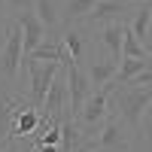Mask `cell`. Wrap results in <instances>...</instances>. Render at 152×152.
Wrapping results in <instances>:
<instances>
[{
  "label": "cell",
  "mask_w": 152,
  "mask_h": 152,
  "mask_svg": "<svg viewBox=\"0 0 152 152\" xmlns=\"http://www.w3.org/2000/svg\"><path fill=\"white\" fill-rule=\"evenodd\" d=\"M113 104H116L119 119L128 125V131L134 134V140L140 137L143 131V116L152 104V88H131V85H122L113 91Z\"/></svg>",
  "instance_id": "obj_1"
},
{
  "label": "cell",
  "mask_w": 152,
  "mask_h": 152,
  "mask_svg": "<svg viewBox=\"0 0 152 152\" xmlns=\"http://www.w3.org/2000/svg\"><path fill=\"white\" fill-rule=\"evenodd\" d=\"M61 61H28L24 58L21 61V73H28V85H31V91H28V100H31V107L40 110L43 107V100H46V91H49V85L55 82V76L61 73Z\"/></svg>",
  "instance_id": "obj_2"
},
{
  "label": "cell",
  "mask_w": 152,
  "mask_h": 152,
  "mask_svg": "<svg viewBox=\"0 0 152 152\" xmlns=\"http://www.w3.org/2000/svg\"><path fill=\"white\" fill-rule=\"evenodd\" d=\"M21 40H24L21 24H18V18H12L6 43L0 46V79L3 82H15L21 76Z\"/></svg>",
  "instance_id": "obj_3"
},
{
  "label": "cell",
  "mask_w": 152,
  "mask_h": 152,
  "mask_svg": "<svg viewBox=\"0 0 152 152\" xmlns=\"http://www.w3.org/2000/svg\"><path fill=\"white\" fill-rule=\"evenodd\" d=\"M134 9L128 6V0H100L79 24L82 28H104V24H110V21H128L134 15Z\"/></svg>",
  "instance_id": "obj_4"
},
{
  "label": "cell",
  "mask_w": 152,
  "mask_h": 152,
  "mask_svg": "<svg viewBox=\"0 0 152 152\" xmlns=\"http://www.w3.org/2000/svg\"><path fill=\"white\" fill-rule=\"evenodd\" d=\"M64 73H67V110L76 119L82 104L88 100V94H91L94 88H91V82H88V76H85V70L79 64H64Z\"/></svg>",
  "instance_id": "obj_5"
},
{
  "label": "cell",
  "mask_w": 152,
  "mask_h": 152,
  "mask_svg": "<svg viewBox=\"0 0 152 152\" xmlns=\"http://www.w3.org/2000/svg\"><path fill=\"white\" fill-rule=\"evenodd\" d=\"M40 125V110L31 107V100H24L12 110V122H9V140H31V134Z\"/></svg>",
  "instance_id": "obj_6"
},
{
  "label": "cell",
  "mask_w": 152,
  "mask_h": 152,
  "mask_svg": "<svg viewBox=\"0 0 152 152\" xmlns=\"http://www.w3.org/2000/svg\"><path fill=\"white\" fill-rule=\"evenodd\" d=\"M116 73H119V61H113V58H107V55H97V52L88 55V70H85V76H88V82H91V88L110 85L113 79H116Z\"/></svg>",
  "instance_id": "obj_7"
},
{
  "label": "cell",
  "mask_w": 152,
  "mask_h": 152,
  "mask_svg": "<svg viewBox=\"0 0 152 152\" xmlns=\"http://www.w3.org/2000/svg\"><path fill=\"white\" fill-rule=\"evenodd\" d=\"M18 24H21V34H24V40H21V58H28L34 49L46 40V28L40 24V18L34 15V9L21 12V15H18Z\"/></svg>",
  "instance_id": "obj_8"
},
{
  "label": "cell",
  "mask_w": 152,
  "mask_h": 152,
  "mask_svg": "<svg viewBox=\"0 0 152 152\" xmlns=\"http://www.w3.org/2000/svg\"><path fill=\"white\" fill-rule=\"evenodd\" d=\"M88 40L91 37H85V31L79 28V24H73V28H64L61 31V43H64V52L73 58V64L82 67V61L88 55Z\"/></svg>",
  "instance_id": "obj_9"
},
{
  "label": "cell",
  "mask_w": 152,
  "mask_h": 152,
  "mask_svg": "<svg viewBox=\"0 0 152 152\" xmlns=\"http://www.w3.org/2000/svg\"><path fill=\"white\" fill-rule=\"evenodd\" d=\"M24 104L21 94H12L9 88L0 82V140H9V122H12V110Z\"/></svg>",
  "instance_id": "obj_10"
},
{
  "label": "cell",
  "mask_w": 152,
  "mask_h": 152,
  "mask_svg": "<svg viewBox=\"0 0 152 152\" xmlns=\"http://www.w3.org/2000/svg\"><path fill=\"white\" fill-rule=\"evenodd\" d=\"M97 3H100V0H67V3L61 6V24H64V28L79 24V21H82Z\"/></svg>",
  "instance_id": "obj_11"
},
{
  "label": "cell",
  "mask_w": 152,
  "mask_h": 152,
  "mask_svg": "<svg viewBox=\"0 0 152 152\" xmlns=\"http://www.w3.org/2000/svg\"><path fill=\"white\" fill-rule=\"evenodd\" d=\"M31 9H34V15L40 18V24L46 28V34L61 28V9H58L55 0H34V6H31Z\"/></svg>",
  "instance_id": "obj_12"
},
{
  "label": "cell",
  "mask_w": 152,
  "mask_h": 152,
  "mask_svg": "<svg viewBox=\"0 0 152 152\" xmlns=\"http://www.w3.org/2000/svg\"><path fill=\"white\" fill-rule=\"evenodd\" d=\"M152 67V58H122V64H119V73H116V82L119 85H128L134 76H140L143 70Z\"/></svg>",
  "instance_id": "obj_13"
},
{
  "label": "cell",
  "mask_w": 152,
  "mask_h": 152,
  "mask_svg": "<svg viewBox=\"0 0 152 152\" xmlns=\"http://www.w3.org/2000/svg\"><path fill=\"white\" fill-rule=\"evenodd\" d=\"M149 21H152V3H140L134 9V15L128 18V31L137 37V40H146V31H149Z\"/></svg>",
  "instance_id": "obj_14"
},
{
  "label": "cell",
  "mask_w": 152,
  "mask_h": 152,
  "mask_svg": "<svg viewBox=\"0 0 152 152\" xmlns=\"http://www.w3.org/2000/svg\"><path fill=\"white\" fill-rule=\"evenodd\" d=\"M122 58H149L146 46L128 31V24H125V34H122Z\"/></svg>",
  "instance_id": "obj_15"
},
{
  "label": "cell",
  "mask_w": 152,
  "mask_h": 152,
  "mask_svg": "<svg viewBox=\"0 0 152 152\" xmlns=\"http://www.w3.org/2000/svg\"><path fill=\"white\" fill-rule=\"evenodd\" d=\"M9 24H12V15H9V9L6 3L0 0V46L6 43V34H9Z\"/></svg>",
  "instance_id": "obj_16"
},
{
  "label": "cell",
  "mask_w": 152,
  "mask_h": 152,
  "mask_svg": "<svg viewBox=\"0 0 152 152\" xmlns=\"http://www.w3.org/2000/svg\"><path fill=\"white\" fill-rule=\"evenodd\" d=\"M3 3H6V9H9V15L18 18L21 12H28V9L34 6V0H3Z\"/></svg>",
  "instance_id": "obj_17"
},
{
  "label": "cell",
  "mask_w": 152,
  "mask_h": 152,
  "mask_svg": "<svg viewBox=\"0 0 152 152\" xmlns=\"http://www.w3.org/2000/svg\"><path fill=\"white\" fill-rule=\"evenodd\" d=\"M128 85H131V88H152V67H149V70H143L140 76H134Z\"/></svg>",
  "instance_id": "obj_18"
},
{
  "label": "cell",
  "mask_w": 152,
  "mask_h": 152,
  "mask_svg": "<svg viewBox=\"0 0 152 152\" xmlns=\"http://www.w3.org/2000/svg\"><path fill=\"white\" fill-rule=\"evenodd\" d=\"M143 46H146V49L152 46V21H149V31H146V40H143Z\"/></svg>",
  "instance_id": "obj_19"
},
{
  "label": "cell",
  "mask_w": 152,
  "mask_h": 152,
  "mask_svg": "<svg viewBox=\"0 0 152 152\" xmlns=\"http://www.w3.org/2000/svg\"><path fill=\"white\" fill-rule=\"evenodd\" d=\"M143 134H146V137H152V122H146V128L140 131V137H143Z\"/></svg>",
  "instance_id": "obj_20"
},
{
  "label": "cell",
  "mask_w": 152,
  "mask_h": 152,
  "mask_svg": "<svg viewBox=\"0 0 152 152\" xmlns=\"http://www.w3.org/2000/svg\"><path fill=\"white\" fill-rule=\"evenodd\" d=\"M18 152H34V149L28 146V140H21V149H18Z\"/></svg>",
  "instance_id": "obj_21"
},
{
  "label": "cell",
  "mask_w": 152,
  "mask_h": 152,
  "mask_svg": "<svg viewBox=\"0 0 152 152\" xmlns=\"http://www.w3.org/2000/svg\"><path fill=\"white\" fill-rule=\"evenodd\" d=\"M146 122H152V104H149V110H146Z\"/></svg>",
  "instance_id": "obj_22"
},
{
  "label": "cell",
  "mask_w": 152,
  "mask_h": 152,
  "mask_svg": "<svg viewBox=\"0 0 152 152\" xmlns=\"http://www.w3.org/2000/svg\"><path fill=\"white\" fill-rule=\"evenodd\" d=\"M128 3H131V0H128ZM134 3H152V0H134Z\"/></svg>",
  "instance_id": "obj_23"
},
{
  "label": "cell",
  "mask_w": 152,
  "mask_h": 152,
  "mask_svg": "<svg viewBox=\"0 0 152 152\" xmlns=\"http://www.w3.org/2000/svg\"><path fill=\"white\" fill-rule=\"evenodd\" d=\"M146 52H149V58H152V46H149V49H146Z\"/></svg>",
  "instance_id": "obj_24"
}]
</instances>
